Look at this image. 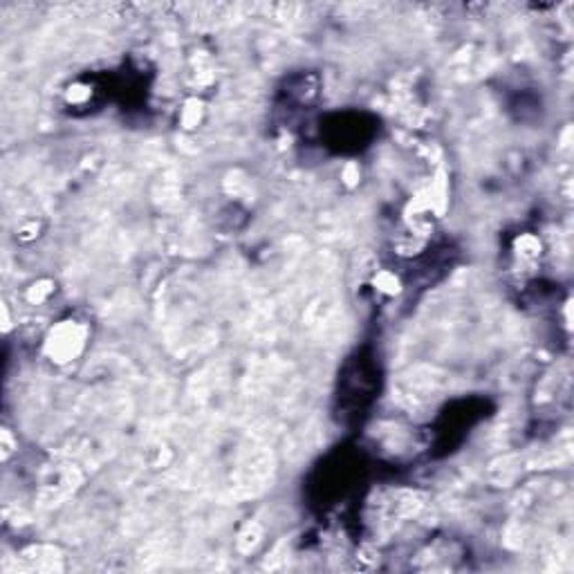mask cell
Wrapping results in <instances>:
<instances>
[{"mask_svg": "<svg viewBox=\"0 0 574 574\" xmlns=\"http://www.w3.org/2000/svg\"><path fill=\"white\" fill-rule=\"evenodd\" d=\"M81 343H83V330L76 323H67V326L57 327V333L50 337L48 350L59 361H67L79 352Z\"/></svg>", "mask_w": 574, "mask_h": 574, "instance_id": "obj_1", "label": "cell"}]
</instances>
